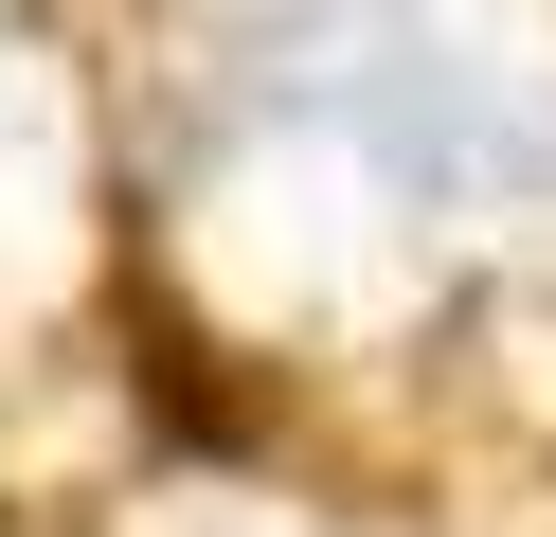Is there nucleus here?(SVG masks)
<instances>
[{
    "mask_svg": "<svg viewBox=\"0 0 556 537\" xmlns=\"http://www.w3.org/2000/svg\"><path fill=\"white\" fill-rule=\"evenodd\" d=\"M233 18H377V0H233Z\"/></svg>",
    "mask_w": 556,
    "mask_h": 537,
    "instance_id": "obj_1",
    "label": "nucleus"
}]
</instances>
